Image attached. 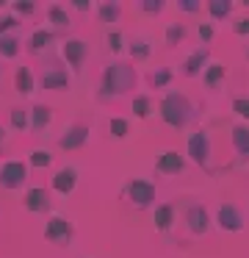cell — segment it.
<instances>
[{"label": "cell", "mask_w": 249, "mask_h": 258, "mask_svg": "<svg viewBox=\"0 0 249 258\" xmlns=\"http://www.w3.org/2000/svg\"><path fill=\"white\" fill-rule=\"evenodd\" d=\"M138 84V73L133 64L127 61H111L103 70V78H100V89H97V100L108 103L114 97H122L127 92H133Z\"/></svg>", "instance_id": "cell-1"}, {"label": "cell", "mask_w": 249, "mask_h": 258, "mask_svg": "<svg viewBox=\"0 0 249 258\" xmlns=\"http://www.w3.org/2000/svg\"><path fill=\"white\" fill-rule=\"evenodd\" d=\"M158 108H160V119L175 131H183V128H188V125H194L199 117V106L186 95V92H177V89L166 92V95L160 97Z\"/></svg>", "instance_id": "cell-2"}, {"label": "cell", "mask_w": 249, "mask_h": 258, "mask_svg": "<svg viewBox=\"0 0 249 258\" xmlns=\"http://www.w3.org/2000/svg\"><path fill=\"white\" fill-rule=\"evenodd\" d=\"M186 156L191 158L197 167H202L208 175H216L219 167L213 161V136H210L208 128H197L186 142Z\"/></svg>", "instance_id": "cell-3"}, {"label": "cell", "mask_w": 249, "mask_h": 258, "mask_svg": "<svg viewBox=\"0 0 249 258\" xmlns=\"http://www.w3.org/2000/svg\"><path fill=\"white\" fill-rule=\"evenodd\" d=\"M22 20H17L14 14H3L0 17V58H17L22 50Z\"/></svg>", "instance_id": "cell-4"}, {"label": "cell", "mask_w": 249, "mask_h": 258, "mask_svg": "<svg viewBox=\"0 0 249 258\" xmlns=\"http://www.w3.org/2000/svg\"><path fill=\"white\" fill-rule=\"evenodd\" d=\"M155 183L152 180H141V178H133V180H127V186H125V200L130 203L136 211H147V208H152L155 206Z\"/></svg>", "instance_id": "cell-5"}, {"label": "cell", "mask_w": 249, "mask_h": 258, "mask_svg": "<svg viewBox=\"0 0 249 258\" xmlns=\"http://www.w3.org/2000/svg\"><path fill=\"white\" fill-rule=\"evenodd\" d=\"M39 84L47 92H64L66 86H69V73H66V67L61 61L47 58V61L42 64V73H39Z\"/></svg>", "instance_id": "cell-6"}, {"label": "cell", "mask_w": 249, "mask_h": 258, "mask_svg": "<svg viewBox=\"0 0 249 258\" xmlns=\"http://www.w3.org/2000/svg\"><path fill=\"white\" fill-rule=\"evenodd\" d=\"M28 180V164L25 161H3L0 164V189L6 191H14V189H22Z\"/></svg>", "instance_id": "cell-7"}, {"label": "cell", "mask_w": 249, "mask_h": 258, "mask_svg": "<svg viewBox=\"0 0 249 258\" xmlns=\"http://www.w3.org/2000/svg\"><path fill=\"white\" fill-rule=\"evenodd\" d=\"M61 56H64V61L72 67V73H80L86 58H89V42L77 39V36H66V39L61 42Z\"/></svg>", "instance_id": "cell-8"}, {"label": "cell", "mask_w": 249, "mask_h": 258, "mask_svg": "<svg viewBox=\"0 0 249 258\" xmlns=\"http://www.w3.org/2000/svg\"><path fill=\"white\" fill-rule=\"evenodd\" d=\"M183 222L191 236H205L210 230V217L202 203H186L183 206Z\"/></svg>", "instance_id": "cell-9"}, {"label": "cell", "mask_w": 249, "mask_h": 258, "mask_svg": "<svg viewBox=\"0 0 249 258\" xmlns=\"http://www.w3.org/2000/svg\"><path fill=\"white\" fill-rule=\"evenodd\" d=\"M44 239L58 244V247H66L75 239V228H72V222L64 217H50L47 225H44Z\"/></svg>", "instance_id": "cell-10"}, {"label": "cell", "mask_w": 249, "mask_h": 258, "mask_svg": "<svg viewBox=\"0 0 249 258\" xmlns=\"http://www.w3.org/2000/svg\"><path fill=\"white\" fill-rule=\"evenodd\" d=\"M216 225H219L221 230H227V233H238V230H243L241 208L232 206V203H221V206L216 208Z\"/></svg>", "instance_id": "cell-11"}, {"label": "cell", "mask_w": 249, "mask_h": 258, "mask_svg": "<svg viewBox=\"0 0 249 258\" xmlns=\"http://www.w3.org/2000/svg\"><path fill=\"white\" fill-rule=\"evenodd\" d=\"M89 134H92V128H89L86 122H72L69 128L58 136V147L61 150H80L89 142Z\"/></svg>", "instance_id": "cell-12"}, {"label": "cell", "mask_w": 249, "mask_h": 258, "mask_svg": "<svg viewBox=\"0 0 249 258\" xmlns=\"http://www.w3.org/2000/svg\"><path fill=\"white\" fill-rule=\"evenodd\" d=\"M28 117H31V134L33 136H47V128L53 125V108L44 106V103H36V106L28 108Z\"/></svg>", "instance_id": "cell-13"}, {"label": "cell", "mask_w": 249, "mask_h": 258, "mask_svg": "<svg viewBox=\"0 0 249 258\" xmlns=\"http://www.w3.org/2000/svg\"><path fill=\"white\" fill-rule=\"evenodd\" d=\"M22 206H25V211L31 214H47L50 208H53V200H50V191L42 189V186H33V189L25 191V197H22Z\"/></svg>", "instance_id": "cell-14"}, {"label": "cell", "mask_w": 249, "mask_h": 258, "mask_svg": "<svg viewBox=\"0 0 249 258\" xmlns=\"http://www.w3.org/2000/svg\"><path fill=\"white\" fill-rule=\"evenodd\" d=\"M152 222H155V230L160 236H172V228L177 222V206L175 203H160V206H155Z\"/></svg>", "instance_id": "cell-15"}, {"label": "cell", "mask_w": 249, "mask_h": 258, "mask_svg": "<svg viewBox=\"0 0 249 258\" xmlns=\"http://www.w3.org/2000/svg\"><path fill=\"white\" fill-rule=\"evenodd\" d=\"M208 64H210V47L199 45L180 67H183V75H186V78H197V75H202V70L208 67Z\"/></svg>", "instance_id": "cell-16"}, {"label": "cell", "mask_w": 249, "mask_h": 258, "mask_svg": "<svg viewBox=\"0 0 249 258\" xmlns=\"http://www.w3.org/2000/svg\"><path fill=\"white\" fill-rule=\"evenodd\" d=\"M47 23H50V31L55 36H66L72 28V17H69V9L61 6V3H53L47 9Z\"/></svg>", "instance_id": "cell-17"}, {"label": "cell", "mask_w": 249, "mask_h": 258, "mask_svg": "<svg viewBox=\"0 0 249 258\" xmlns=\"http://www.w3.org/2000/svg\"><path fill=\"white\" fill-rule=\"evenodd\" d=\"M230 147L235 153V161H249V125H232L230 128Z\"/></svg>", "instance_id": "cell-18"}, {"label": "cell", "mask_w": 249, "mask_h": 258, "mask_svg": "<svg viewBox=\"0 0 249 258\" xmlns=\"http://www.w3.org/2000/svg\"><path fill=\"white\" fill-rule=\"evenodd\" d=\"M183 169H186V158L177 150H166L155 158V172L158 175H166V178H169V175H180Z\"/></svg>", "instance_id": "cell-19"}, {"label": "cell", "mask_w": 249, "mask_h": 258, "mask_svg": "<svg viewBox=\"0 0 249 258\" xmlns=\"http://www.w3.org/2000/svg\"><path fill=\"white\" fill-rule=\"evenodd\" d=\"M55 39H58V36L50 28H36L28 36V53H31V56H44V53H50V45H53Z\"/></svg>", "instance_id": "cell-20"}, {"label": "cell", "mask_w": 249, "mask_h": 258, "mask_svg": "<svg viewBox=\"0 0 249 258\" xmlns=\"http://www.w3.org/2000/svg\"><path fill=\"white\" fill-rule=\"evenodd\" d=\"M75 186H77V169L75 167H64L53 175V189L58 191V195L69 197L72 191H75Z\"/></svg>", "instance_id": "cell-21"}, {"label": "cell", "mask_w": 249, "mask_h": 258, "mask_svg": "<svg viewBox=\"0 0 249 258\" xmlns=\"http://www.w3.org/2000/svg\"><path fill=\"white\" fill-rule=\"evenodd\" d=\"M14 89H17V95H22V97H31L33 92H36V73H33L31 67H17V73H14Z\"/></svg>", "instance_id": "cell-22"}, {"label": "cell", "mask_w": 249, "mask_h": 258, "mask_svg": "<svg viewBox=\"0 0 249 258\" xmlns=\"http://www.w3.org/2000/svg\"><path fill=\"white\" fill-rule=\"evenodd\" d=\"M94 9H97L100 23H105V25L119 23V17H122V3L119 0H103V3H97Z\"/></svg>", "instance_id": "cell-23"}, {"label": "cell", "mask_w": 249, "mask_h": 258, "mask_svg": "<svg viewBox=\"0 0 249 258\" xmlns=\"http://www.w3.org/2000/svg\"><path fill=\"white\" fill-rule=\"evenodd\" d=\"M127 45H130L127 53H130L133 61H147V58L152 56V39H149V36H133Z\"/></svg>", "instance_id": "cell-24"}, {"label": "cell", "mask_w": 249, "mask_h": 258, "mask_svg": "<svg viewBox=\"0 0 249 258\" xmlns=\"http://www.w3.org/2000/svg\"><path fill=\"white\" fill-rule=\"evenodd\" d=\"M221 81H224V64H219V61H210L208 67L202 70V84H205V89L216 92V89L221 86Z\"/></svg>", "instance_id": "cell-25"}, {"label": "cell", "mask_w": 249, "mask_h": 258, "mask_svg": "<svg viewBox=\"0 0 249 258\" xmlns=\"http://www.w3.org/2000/svg\"><path fill=\"white\" fill-rule=\"evenodd\" d=\"M232 0H208L205 3V12H208L210 20H230L232 14Z\"/></svg>", "instance_id": "cell-26"}, {"label": "cell", "mask_w": 249, "mask_h": 258, "mask_svg": "<svg viewBox=\"0 0 249 258\" xmlns=\"http://www.w3.org/2000/svg\"><path fill=\"white\" fill-rule=\"evenodd\" d=\"M186 36H188L186 23H169V25H166V34H163L166 47H172V50H175V47L180 45V42H186Z\"/></svg>", "instance_id": "cell-27"}, {"label": "cell", "mask_w": 249, "mask_h": 258, "mask_svg": "<svg viewBox=\"0 0 249 258\" xmlns=\"http://www.w3.org/2000/svg\"><path fill=\"white\" fill-rule=\"evenodd\" d=\"M130 108H133V114H136L138 119H149L152 111H155V100L149 95H136L133 103H130Z\"/></svg>", "instance_id": "cell-28"}, {"label": "cell", "mask_w": 249, "mask_h": 258, "mask_svg": "<svg viewBox=\"0 0 249 258\" xmlns=\"http://www.w3.org/2000/svg\"><path fill=\"white\" fill-rule=\"evenodd\" d=\"M9 125H11V131H20V134L31 128L28 108H25V106H11V111H9Z\"/></svg>", "instance_id": "cell-29"}, {"label": "cell", "mask_w": 249, "mask_h": 258, "mask_svg": "<svg viewBox=\"0 0 249 258\" xmlns=\"http://www.w3.org/2000/svg\"><path fill=\"white\" fill-rule=\"evenodd\" d=\"M50 164H53V153L44 150V147H36L28 156V167H33V169H47Z\"/></svg>", "instance_id": "cell-30"}, {"label": "cell", "mask_w": 249, "mask_h": 258, "mask_svg": "<svg viewBox=\"0 0 249 258\" xmlns=\"http://www.w3.org/2000/svg\"><path fill=\"white\" fill-rule=\"evenodd\" d=\"M172 78H175V75H172L169 67H155L152 73H149V84H152L155 89H169Z\"/></svg>", "instance_id": "cell-31"}, {"label": "cell", "mask_w": 249, "mask_h": 258, "mask_svg": "<svg viewBox=\"0 0 249 258\" xmlns=\"http://www.w3.org/2000/svg\"><path fill=\"white\" fill-rule=\"evenodd\" d=\"M105 50L108 53H122L125 50V36L119 34V31H108V34H105Z\"/></svg>", "instance_id": "cell-32"}, {"label": "cell", "mask_w": 249, "mask_h": 258, "mask_svg": "<svg viewBox=\"0 0 249 258\" xmlns=\"http://www.w3.org/2000/svg\"><path fill=\"white\" fill-rule=\"evenodd\" d=\"M108 131H111V136H114V139H125V136L130 134V122H127V119H122V117H114L108 122Z\"/></svg>", "instance_id": "cell-33"}, {"label": "cell", "mask_w": 249, "mask_h": 258, "mask_svg": "<svg viewBox=\"0 0 249 258\" xmlns=\"http://www.w3.org/2000/svg\"><path fill=\"white\" fill-rule=\"evenodd\" d=\"M166 9L163 0H136V12L141 14H160Z\"/></svg>", "instance_id": "cell-34"}, {"label": "cell", "mask_w": 249, "mask_h": 258, "mask_svg": "<svg viewBox=\"0 0 249 258\" xmlns=\"http://www.w3.org/2000/svg\"><path fill=\"white\" fill-rule=\"evenodd\" d=\"M11 12H14L17 20H20V17H31V14L36 12V3H33V0H14V3H11Z\"/></svg>", "instance_id": "cell-35"}, {"label": "cell", "mask_w": 249, "mask_h": 258, "mask_svg": "<svg viewBox=\"0 0 249 258\" xmlns=\"http://www.w3.org/2000/svg\"><path fill=\"white\" fill-rule=\"evenodd\" d=\"M177 12L197 14V12H202V3H197V0H177Z\"/></svg>", "instance_id": "cell-36"}, {"label": "cell", "mask_w": 249, "mask_h": 258, "mask_svg": "<svg viewBox=\"0 0 249 258\" xmlns=\"http://www.w3.org/2000/svg\"><path fill=\"white\" fill-rule=\"evenodd\" d=\"M232 111H235L238 117L249 119V100L246 97H232Z\"/></svg>", "instance_id": "cell-37"}, {"label": "cell", "mask_w": 249, "mask_h": 258, "mask_svg": "<svg viewBox=\"0 0 249 258\" xmlns=\"http://www.w3.org/2000/svg\"><path fill=\"white\" fill-rule=\"evenodd\" d=\"M197 34H199V42H202V45H208V42L216 36V31H213V25H210V23H199Z\"/></svg>", "instance_id": "cell-38"}, {"label": "cell", "mask_w": 249, "mask_h": 258, "mask_svg": "<svg viewBox=\"0 0 249 258\" xmlns=\"http://www.w3.org/2000/svg\"><path fill=\"white\" fill-rule=\"evenodd\" d=\"M232 34H235V36H249V17L232 20Z\"/></svg>", "instance_id": "cell-39"}, {"label": "cell", "mask_w": 249, "mask_h": 258, "mask_svg": "<svg viewBox=\"0 0 249 258\" xmlns=\"http://www.w3.org/2000/svg\"><path fill=\"white\" fill-rule=\"evenodd\" d=\"M9 145H11V136L6 134V128L0 125V153H6V150H9Z\"/></svg>", "instance_id": "cell-40"}, {"label": "cell", "mask_w": 249, "mask_h": 258, "mask_svg": "<svg viewBox=\"0 0 249 258\" xmlns=\"http://www.w3.org/2000/svg\"><path fill=\"white\" fill-rule=\"evenodd\" d=\"M69 9H75V12H89V9H92V3H86V0H72Z\"/></svg>", "instance_id": "cell-41"}, {"label": "cell", "mask_w": 249, "mask_h": 258, "mask_svg": "<svg viewBox=\"0 0 249 258\" xmlns=\"http://www.w3.org/2000/svg\"><path fill=\"white\" fill-rule=\"evenodd\" d=\"M243 56H246V61H249V47H246V50H243Z\"/></svg>", "instance_id": "cell-42"}, {"label": "cell", "mask_w": 249, "mask_h": 258, "mask_svg": "<svg viewBox=\"0 0 249 258\" xmlns=\"http://www.w3.org/2000/svg\"><path fill=\"white\" fill-rule=\"evenodd\" d=\"M0 81H3V67H0Z\"/></svg>", "instance_id": "cell-43"}]
</instances>
